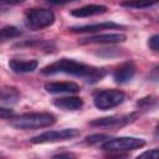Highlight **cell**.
Instances as JSON below:
<instances>
[{"label": "cell", "instance_id": "1", "mask_svg": "<svg viewBox=\"0 0 159 159\" xmlns=\"http://www.w3.org/2000/svg\"><path fill=\"white\" fill-rule=\"evenodd\" d=\"M43 75H56V73H65L70 76H76L84 78L89 83H94L101 81L106 72L102 68H97L89 65H86L83 62H78L71 58H61L57 60L46 67L42 68L41 71Z\"/></svg>", "mask_w": 159, "mask_h": 159}, {"label": "cell", "instance_id": "2", "mask_svg": "<svg viewBox=\"0 0 159 159\" xmlns=\"http://www.w3.org/2000/svg\"><path fill=\"white\" fill-rule=\"evenodd\" d=\"M11 125L17 129H40L46 128L56 122V117L50 112H31L11 118Z\"/></svg>", "mask_w": 159, "mask_h": 159}, {"label": "cell", "instance_id": "3", "mask_svg": "<svg viewBox=\"0 0 159 159\" xmlns=\"http://www.w3.org/2000/svg\"><path fill=\"white\" fill-rule=\"evenodd\" d=\"M145 145V140L135 137H118V138H108L102 143L101 148L109 153H122L140 149Z\"/></svg>", "mask_w": 159, "mask_h": 159}, {"label": "cell", "instance_id": "4", "mask_svg": "<svg viewBox=\"0 0 159 159\" xmlns=\"http://www.w3.org/2000/svg\"><path fill=\"white\" fill-rule=\"evenodd\" d=\"M55 22V14L48 9L35 7L30 9L25 14V24L30 29L40 30L51 26Z\"/></svg>", "mask_w": 159, "mask_h": 159}, {"label": "cell", "instance_id": "5", "mask_svg": "<svg viewBox=\"0 0 159 159\" xmlns=\"http://www.w3.org/2000/svg\"><path fill=\"white\" fill-rule=\"evenodd\" d=\"M125 101V93L119 89H104L94 96L93 103L101 111H107L122 104Z\"/></svg>", "mask_w": 159, "mask_h": 159}, {"label": "cell", "instance_id": "6", "mask_svg": "<svg viewBox=\"0 0 159 159\" xmlns=\"http://www.w3.org/2000/svg\"><path fill=\"white\" fill-rule=\"evenodd\" d=\"M80 135V130L76 128H65L60 130H47L31 139L32 144H45V143H56L67 139H72Z\"/></svg>", "mask_w": 159, "mask_h": 159}, {"label": "cell", "instance_id": "7", "mask_svg": "<svg viewBox=\"0 0 159 159\" xmlns=\"http://www.w3.org/2000/svg\"><path fill=\"white\" fill-rule=\"evenodd\" d=\"M135 118V114H124V116H109L103 118H96L89 122L92 127H101V128H120Z\"/></svg>", "mask_w": 159, "mask_h": 159}, {"label": "cell", "instance_id": "8", "mask_svg": "<svg viewBox=\"0 0 159 159\" xmlns=\"http://www.w3.org/2000/svg\"><path fill=\"white\" fill-rule=\"evenodd\" d=\"M127 36L124 34H99L94 36H88L78 40L80 45H88V43H118L124 42Z\"/></svg>", "mask_w": 159, "mask_h": 159}, {"label": "cell", "instance_id": "9", "mask_svg": "<svg viewBox=\"0 0 159 159\" xmlns=\"http://www.w3.org/2000/svg\"><path fill=\"white\" fill-rule=\"evenodd\" d=\"M135 71H137V67H135V63L133 61H125L123 62L113 73V78L117 83H127L129 82L134 75H135Z\"/></svg>", "mask_w": 159, "mask_h": 159}, {"label": "cell", "instance_id": "10", "mask_svg": "<svg viewBox=\"0 0 159 159\" xmlns=\"http://www.w3.org/2000/svg\"><path fill=\"white\" fill-rule=\"evenodd\" d=\"M123 27L119 24L107 21V22H99V24H91V25H83V26H71L68 30L73 34H84V32H99L102 30H111V29H119Z\"/></svg>", "mask_w": 159, "mask_h": 159}, {"label": "cell", "instance_id": "11", "mask_svg": "<svg viewBox=\"0 0 159 159\" xmlns=\"http://www.w3.org/2000/svg\"><path fill=\"white\" fill-rule=\"evenodd\" d=\"M45 89L48 93H68L75 94L80 92V86L75 82H48L45 84Z\"/></svg>", "mask_w": 159, "mask_h": 159}, {"label": "cell", "instance_id": "12", "mask_svg": "<svg viewBox=\"0 0 159 159\" xmlns=\"http://www.w3.org/2000/svg\"><path fill=\"white\" fill-rule=\"evenodd\" d=\"M106 11H107V6L106 5L89 4V5H84L82 7H78V9H73L71 11V15L75 16V17H91V16L104 14Z\"/></svg>", "mask_w": 159, "mask_h": 159}, {"label": "cell", "instance_id": "13", "mask_svg": "<svg viewBox=\"0 0 159 159\" xmlns=\"http://www.w3.org/2000/svg\"><path fill=\"white\" fill-rule=\"evenodd\" d=\"M39 62L36 60H19L12 58L9 61V67L15 73H29L37 68Z\"/></svg>", "mask_w": 159, "mask_h": 159}, {"label": "cell", "instance_id": "14", "mask_svg": "<svg viewBox=\"0 0 159 159\" xmlns=\"http://www.w3.org/2000/svg\"><path fill=\"white\" fill-rule=\"evenodd\" d=\"M53 104L63 111H78L83 107V99L76 96L61 97V98H56L53 101Z\"/></svg>", "mask_w": 159, "mask_h": 159}, {"label": "cell", "instance_id": "15", "mask_svg": "<svg viewBox=\"0 0 159 159\" xmlns=\"http://www.w3.org/2000/svg\"><path fill=\"white\" fill-rule=\"evenodd\" d=\"M20 99V92L14 86H2L0 87V103L11 106L17 103Z\"/></svg>", "mask_w": 159, "mask_h": 159}, {"label": "cell", "instance_id": "16", "mask_svg": "<svg viewBox=\"0 0 159 159\" xmlns=\"http://www.w3.org/2000/svg\"><path fill=\"white\" fill-rule=\"evenodd\" d=\"M159 0H124L120 2L123 7L129 9H148L158 4Z\"/></svg>", "mask_w": 159, "mask_h": 159}, {"label": "cell", "instance_id": "17", "mask_svg": "<svg viewBox=\"0 0 159 159\" xmlns=\"http://www.w3.org/2000/svg\"><path fill=\"white\" fill-rule=\"evenodd\" d=\"M21 30H19L15 26H5L2 29H0V43L5 42L10 39H16L19 36H21Z\"/></svg>", "mask_w": 159, "mask_h": 159}, {"label": "cell", "instance_id": "18", "mask_svg": "<svg viewBox=\"0 0 159 159\" xmlns=\"http://www.w3.org/2000/svg\"><path fill=\"white\" fill-rule=\"evenodd\" d=\"M108 138L109 137L106 135V134H92V135L86 137V143H88V144H98V143L106 142Z\"/></svg>", "mask_w": 159, "mask_h": 159}, {"label": "cell", "instance_id": "19", "mask_svg": "<svg viewBox=\"0 0 159 159\" xmlns=\"http://www.w3.org/2000/svg\"><path fill=\"white\" fill-rule=\"evenodd\" d=\"M15 117V112L11 109V108H7V107H1L0 106V118H4V119H11Z\"/></svg>", "mask_w": 159, "mask_h": 159}, {"label": "cell", "instance_id": "20", "mask_svg": "<svg viewBox=\"0 0 159 159\" xmlns=\"http://www.w3.org/2000/svg\"><path fill=\"white\" fill-rule=\"evenodd\" d=\"M158 42H159V36L158 35H153L152 37H149L148 40V46L150 50H153L154 52L158 51Z\"/></svg>", "mask_w": 159, "mask_h": 159}, {"label": "cell", "instance_id": "21", "mask_svg": "<svg viewBox=\"0 0 159 159\" xmlns=\"http://www.w3.org/2000/svg\"><path fill=\"white\" fill-rule=\"evenodd\" d=\"M158 155H159L158 149H152V150H149V152H144V153L139 154L138 158H152V159H157Z\"/></svg>", "mask_w": 159, "mask_h": 159}, {"label": "cell", "instance_id": "22", "mask_svg": "<svg viewBox=\"0 0 159 159\" xmlns=\"http://www.w3.org/2000/svg\"><path fill=\"white\" fill-rule=\"evenodd\" d=\"M150 102H155L152 97H145V98H142L139 102H138V106L139 107H148L150 104Z\"/></svg>", "mask_w": 159, "mask_h": 159}, {"label": "cell", "instance_id": "23", "mask_svg": "<svg viewBox=\"0 0 159 159\" xmlns=\"http://www.w3.org/2000/svg\"><path fill=\"white\" fill-rule=\"evenodd\" d=\"M25 0H0V4H5V5H17L24 2Z\"/></svg>", "mask_w": 159, "mask_h": 159}, {"label": "cell", "instance_id": "24", "mask_svg": "<svg viewBox=\"0 0 159 159\" xmlns=\"http://www.w3.org/2000/svg\"><path fill=\"white\" fill-rule=\"evenodd\" d=\"M71 1H75V0H47V2L53 4V5H63V4H67Z\"/></svg>", "mask_w": 159, "mask_h": 159}, {"label": "cell", "instance_id": "25", "mask_svg": "<svg viewBox=\"0 0 159 159\" xmlns=\"http://www.w3.org/2000/svg\"><path fill=\"white\" fill-rule=\"evenodd\" d=\"M56 158H62V157H67V158H70V157H73L72 154H70V153H67V154H58V155H55Z\"/></svg>", "mask_w": 159, "mask_h": 159}]
</instances>
